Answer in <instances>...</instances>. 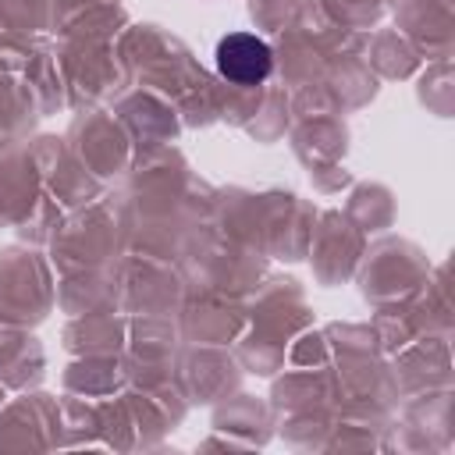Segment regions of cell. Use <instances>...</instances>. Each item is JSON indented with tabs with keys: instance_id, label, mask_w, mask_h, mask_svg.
<instances>
[{
	"instance_id": "6da1fadb",
	"label": "cell",
	"mask_w": 455,
	"mask_h": 455,
	"mask_svg": "<svg viewBox=\"0 0 455 455\" xmlns=\"http://www.w3.org/2000/svg\"><path fill=\"white\" fill-rule=\"evenodd\" d=\"M217 71L235 85H259L274 71V53L259 36L231 32L217 43Z\"/></svg>"
}]
</instances>
